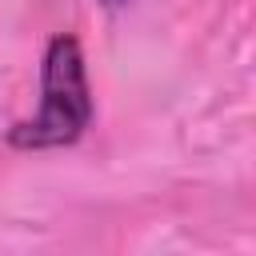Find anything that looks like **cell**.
Here are the masks:
<instances>
[{
    "label": "cell",
    "instance_id": "cell-1",
    "mask_svg": "<svg viewBox=\"0 0 256 256\" xmlns=\"http://www.w3.org/2000/svg\"><path fill=\"white\" fill-rule=\"evenodd\" d=\"M92 120V96L84 80V52L72 36H56L44 52V100L40 112L8 132L16 148H60L80 140Z\"/></svg>",
    "mask_w": 256,
    "mask_h": 256
},
{
    "label": "cell",
    "instance_id": "cell-2",
    "mask_svg": "<svg viewBox=\"0 0 256 256\" xmlns=\"http://www.w3.org/2000/svg\"><path fill=\"white\" fill-rule=\"evenodd\" d=\"M104 4H124V0H104Z\"/></svg>",
    "mask_w": 256,
    "mask_h": 256
}]
</instances>
